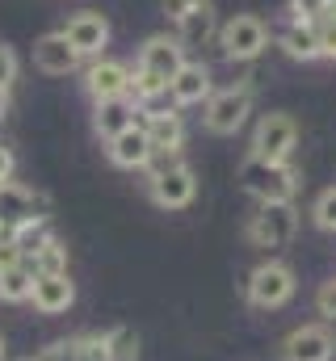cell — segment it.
<instances>
[{
	"mask_svg": "<svg viewBox=\"0 0 336 361\" xmlns=\"http://www.w3.org/2000/svg\"><path fill=\"white\" fill-rule=\"evenodd\" d=\"M8 240H13V244H17V252L30 261V257H38V252L55 240V231H51V223H47V219H34V223L13 227V231H8Z\"/></svg>",
	"mask_w": 336,
	"mask_h": 361,
	"instance_id": "7402d4cb",
	"label": "cell"
},
{
	"mask_svg": "<svg viewBox=\"0 0 336 361\" xmlns=\"http://www.w3.org/2000/svg\"><path fill=\"white\" fill-rule=\"evenodd\" d=\"M299 235V210L294 202H260L248 219V244L252 248H286Z\"/></svg>",
	"mask_w": 336,
	"mask_h": 361,
	"instance_id": "277c9868",
	"label": "cell"
},
{
	"mask_svg": "<svg viewBox=\"0 0 336 361\" xmlns=\"http://www.w3.org/2000/svg\"><path fill=\"white\" fill-rule=\"evenodd\" d=\"M316 30H320V47H324V55L336 59V0L324 8V17L316 21Z\"/></svg>",
	"mask_w": 336,
	"mask_h": 361,
	"instance_id": "484cf974",
	"label": "cell"
},
{
	"mask_svg": "<svg viewBox=\"0 0 336 361\" xmlns=\"http://www.w3.org/2000/svg\"><path fill=\"white\" fill-rule=\"evenodd\" d=\"M34 311L42 315H64L76 302V281L68 273H34V294H30Z\"/></svg>",
	"mask_w": 336,
	"mask_h": 361,
	"instance_id": "2e32d148",
	"label": "cell"
},
{
	"mask_svg": "<svg viewBox=\"0 0 336 361\" xmlns=\"http://www.w3.org/2000/svg\"><path fill=\"white\" fill-rule=\"evenodd\" d=\"M328 0H290V21H303V25H316L324 17Z\"/></svg>",
	"mask_w": 336,
	"mask_h": 361,
	"instance_id": "4316f807",
	"label": "cell"
},
{
	"mask_svg": "<svg viewBox=\"0 0 336 361\" xmlns=\"http://www.w3.org/2000/svg\"><path fill=\"white\" fill-rule=\"evenodd\" d=\"M282 51L299 63H311V59H324V47H320V30L316 25H303V21H290L282 34H277Z\"/></svg>",
	"mask_w": 336,
	"mask_h": 361,
	"instance_id": "d6986e66",
	"label": "cell"
},
{
	"mask_svg": "<svg viewBox=\"0 0 336 361\" xmlns=\"http://www.w3.org/2000/svg\"><path fill=\"white\" fill-rule=\"evenodd\" d=\"M13 173H17V156L0 143V185H4V180H13Z\"/></svg>",
	"mask_w": 336,
	"mask_h": 361,
	"instance_id": "1f68e13d",
	"label": "cell"
},
{
	"mask_svg": "<svg viewBox=\"0 0 336 361\" xmlns=\"http://www.w3.org/2000/svg\"><path fill=\"white\" fill-rule=\"evenodd\" d=\"M219 47L232 63H252L265 47H269V25L256 17V13H236L223 21L219 30Z\"/></svg>",
	"mask_w": 336,
	"mask_h": 361,
	"instance_id": "5b68a950",
	"label": "cell"
},
{
	"mask_svg": "<svg viewBox=\"0 0 336 361\" xmlns=\"http://www.w3.org/2000/svg\"><path fill=\"white\" fill-rule=\"evenodd\" d=\"M282 357L286 361H332L336 357V336L328 324H299L286 341H282Z\"/></svg>",
	"mask_w": 336,
	"mask_h": 361,
	"instance_id": "9c48e42d",
	"label": "cell"
},
{
	"mask_svg": "<svg viewBox=\"0 0 336 361\" xmlns=\"http://www.w3.org/2000/svg\"><path fill=\"white\" fill-rule=\"evenodd\" d=\"M4 240H8V227H4V223H0V244H4Z\"/></svg>",
	"mask_w": 336,
	"mask_h": 361,
	"instance_id": "836d02e7",
	"label": "cell"
},
{
	"mask_svg": "<svg viewBox=\"0 0 336 361\" xmlns=\"http://www.w3.org/2000/svg\"><path fill=\"white\" fill-rule=\"evenodd\" d=\"M105 156H109V164L114 169H148L152 160H156V147H152V139H148V130L135 122V126H126L122 135H114L109 139V147H105Z\"/></svg>",
	"mask_w": 336,
	"mask_h": 361,
	"instance_id": "4fadbf2b",
	"label": "cell"
},
{
	"mask_svg": "<svg viewBox=\"0 0 336 361\" xmlns=\"http://www.w3.org/2000/svg\"><path fill=\"white\" fill-rule=\"evenodd\" d=\"M38 361H80V341H55L38 353Z\"/></svg>",
	"mask_w": 336,
	"mask_h": 361,
	"instance_id": "83f0119b",
	"label": "cell"
},
{
	"mask_svg": "<svg viewBox=\"0 0 336 361\" xmlns=\"http://www.w3.org/2000/svg\"><path fill=\"white\" fill-rule=\"evenodd\" d=\"M84 89L92 101H109V97H126L131 89V68L126 63H118V59H92L88 63V72H84Z\"/></svg>",
	"mask_w": 336,
	"mask_h": 361,
	"instance_id": "e0dca14e",
	"label": "cell"
},
{
	"mask_svg": "<svg viewBox=\"0 0 336 361\" xmlns=\"http://www.w3.org/2000/svg\"><path fill=\"white\" fill-rule=\"evenodd\" d=\"M34 68L47 72V76H72L80 68V51L68 42L64 30H51L34 42Z\"/></svg>",
	"mask_w": 336,
	"mask_h": 361,
	"instance_id": "7c38bea8",
	"label": "cell"
},
{
	"mask_svg": "<svg viewBox=\"0 0 336 361\" xmlns=\"http://www.w3.org/2000/svg\"><path fill=\"white\" fill-rule=\"evenodd\" d=\"M148 193L160 210H185L198 197V177L185 160L176 156H156L148 164Z\"/></svg>",
	"mask_w": 336,
	"mask_h": 361,
	"instance_id": "6da1fadb",
	"label": "cell"
},
{
	"mask_svg": "<svg viewBox=\"0 0 336 361\" xmlns=\"http://www.w3.org/2000/svg\"><path fill=\"white\" fill-rule=\"evenodd\" d=\"M185 68V47H181V38L172 34H152L143 47H139V59H135V72H143V76H152L160 89L168 92L172 85V76Z\"/></svg>",
	"mask_w": 336,
	"mask_h": 361,
	"instance_id": "8992f818",
	"label": "cell"
},
{
	"mask_svg": "<svg viewBox=\"0 0 336 361\" xmlns=\"http://www.w3.org/2000/svg\"><path fill=\"white\" fill-rule=\"evenodd\" d=\"M42 210H47L42 193L25 189V185H17V180H4V185H0V223H4L8 231H13V227H21V223L47 219Z\"/></svg>",
	"mask_w": 336,
	"mask_h": 361,
	"instance_id": "5bb4252c",
	"label": "cell"
},
{
	"mask_svg": "<svg viewBox=\"0 0 336 361\" xmlns=\"http://www.w3.org/2000/svg\"><path fill=\"white\" fill-rule=\"evenodd\" d=\"M252 114V92L244 85H236V89H219L210 92V101H206V109H202V126L210 130V135H236L244 122H248Z\"/></svg>",
	"mask_w": 336,
	"mask_h": 361,
	"instance_id": "ba28073f",
	"label": "cell"
},
{
	"mask_svg": "<svg viewBox=\"0 0 336 361\" xmlns=\"http://www.w3.org/2000/svg\"><path fill=\"white\" fill-rule=\"evenodd\" d=\"M30 361H38V357H30Z\"/></svg>",
	"mask_w": 336,
	"mask_h": 361,
	"instance_id": "d590c367",
	"label": "cell"
},
{
	"mask_svg": "<svg viewBox=\"0 0 336 361\" xmlns=\"http://www.w3.org/2000/svg\"><path fill=\"white\" fill-rule=\"evenodd\" d=\"M0 361H4V341H0Z\"/></svg>",
	"mask_w": 336,
	"mask_h": 361,
	"instance_id": "e575fe53",
	"label": "cell"
},
{
	"mask_svg": "<svg viewBox=\"0 0 336 361\" xmlns=\"http://www.w3.org/2000/svg\"><path fill=\"white\" fill-rule=\"evenodd\" d=\"M13 80H17V55L0 47V89H13Z\"/></svg>",
	"mask_w": 336,
	"mask_h": 361,
	"instance_id": "f546056e",
	"label": "cell"
},
{
	"mask_svg": "<svg viewBox=\"0 0 336 361\" xmlns=\"http://www.w3.org/2000/svg\"><path fill=\"white\" fill-rule=\"evenodd\" d=\"M109 361H139V341H135L131 328L109 332Z\"/></svg>",
	"mask_w": 336,
	"mask_h": 361,
	"instance_id": "d4e9b609",
	"label": "cell"
},
{
	"mask_svg": "<svg viewBox=\"0 0 336 361\" xmlns=\"http://www.w3.org/2000/svg\"><path fill=\"white\" fill-rule=\"evenodd\" d=\"M202 0H160V8H164V17H172V21H181L189 8H198Z\"/></svg>",
	"mask_w": 336,
	"mask_h": 361,
	"instance_id": "4dcf8cb0",
	"label": "cell"
},
{
	"mask_svg": "<svg viewBox=\"0 0 336 361\" xmlns=\"http://www.w3.org/2000/svg\"><path fill=\"white\" fill-rule=\"evenodd\" d=\"M316 311H320L324 319H336V277L316 290Z\"/></svg>",
	"mask_w": 336,
	"mask_h": 361,
	"instance_id": "f1b7e54d",
	"label": "cell"
},
{
	"mask_svg": "<svg viewBox=\"0 0 336 361\" xmlns=\"http://www.w3.org/2000/svg\"><path fill=\"white\" fill-rule=\"evenodd\" d=\"M135 122L148 130L156 156H176V152L185 147V122H181L176 105H164V109H139Z\"/></svg>",
	"mask_w": 336,
	"mask_h": 361,
	"instance_id": "8fae6325",
	"label": "cell"
},
{
	"mask_svg": "<svg viewBox=\"0 0 336 361\" xmlns=\"http://www.w3.org/2000/svg\"><path fill=\"white\" fill-rule=\"evenodd\" d=\"M210 34H215V4H210V0H202L198 8H189V13L176 21V38H181V47H202Z\"/></svg>",
	"mask_w": 336,
	"mask_h": 361,
	"instance_id": "ffe728a7",
	"label": "cell"
},
{
	"mask_svg": "<svg viewBox=\"0 0 336 361\" xmlns=\"http://www.w3.org/2000/svg\"><path fill=\"white\" fill-rule=\"evenodd\" d=\"M328 4H332V0H328Z\"/></svg>",
	"mask_w": 336,
	"mask_h": 361,
	"instance_id": "8d00e7d4",
	"label": "cell"
},
{
	"mask_svg": "<svg viewBox=\"0 0 336 361\" xmlns=\"http://www.w3.org/2000/svg\"><path fill=\"white\" fill-rule=\"evenodd\" d=\"M30 269L34 273H68V248H64V240H51L38 257H30Z\"/></svg>",
	"mask_w": 336,
	"mask_h": 361,
	"instance_id": "603a6c76",
	"label": "cell"
},
{
	"mask_svg": "<svg viewBox=\"0 0 336 361\" xmlns=\"http://www.w3.org/2000/svg\"><path fill=\"white\" fill-rule=\"evenodd\" d=\"M311 219H316V227H320V231L336 235V185H332V189H324V193L311 202Z\"/></svg>",
	"mask_w": 336,
	"mask_h": 361,
	"instance_id": "cb8c5ba5",
	"label": "cell"
},
{
	"mask_svg": "<svg viewBox=\"0 0 336 361\" xmlns=\"http://www.w3.org/2000/svg\"><path fill=\"white\" fill-rule=\"evenodd\" d=\"M4 114H8V89H0V122H4Z\"/></svg>",
	"mask_w": 336,
	"mask_h": 361,
	"instance_id": "d6a6232c",
	"label": "cell"
},
{
	"mask_svg": "<svg viewBox=\"0 0 336 361\" xmlns=\"http://www.w3.org/2000/svg\"><path fill=\"white\" fill-rule=\"evenodd\" d=\"M210 92H215L210 68H206V63L185 59V68H181V72L172 76V85H168V101H172L176 109H189V105H206V101H210Z\"/></svg>",
	"mask_w": 336,
	"mask_h": 361,
	"instance_id": "9a60e30c",
	"label": "cell"
},
{
	"mask_svg": "<svg viewBox=\"0 0 336 361\" xmlns=\"http://www.w3.org/2000/svg\"><path fill=\"white\" fill-rule=\"evenodd\" d=\"M240 185L244 193H252L256 202H294L299 193V173L294 164H277V160H260V156H244L240 164Z\"/></svg>",
	"mask_w": 336,
	"mask_h": 361,
	"instance_id": "7a4b0ae2",
	"label": "cell"
},
{
	"mask_svg": "<svg viewBox=\"0 0 336 361\" xmlns=\"http://www.w3.org/2000/svg\"><path fill=\"white\" fill-rule=\"evenodd\" d=\"M294 143H299V122L290 114H260V122L252 130V156L286 164L294 156Z\"/></svg>",
	"mask_w": 336,
	"mask_h": 361,
	"instance_id": "52a82bcc",
	"label": "cell"
},
{
	"mask_svg": "<svg viewBox=\"0 0 336 361\" xmlns=\"http://www.w3.org/2000/svg\"><path fill=\"white\" fill-rule=\"evenodd\" d=\"M139 105L131 97H109V101H92V130L109 143L114 135H122L126 126H135Z\"/></svg>",
	"mask_w": 336,
	"mask_h": 361,
	"instance_id": "ac0fdd59",
	"label": "cell"
},
{
	"mask_svg": "<svg viewBox=\"0 0 336 361\" xmlns=\"http://www.w3.org/2000/svg\"><path fill=\"white\" fill-rule=\"evenodd\" d=\"M30 294H34V269H30V261H17V265L0 269V302H30Z\"/></svg>",
	"mask_w": 336,
	"mask_h": 361,
	"instance_id": "44dd1931",
	"label": "cell"
},
{
	"mask_svg": "<svg viewBox=\"0 0 336 361\" xmlns=\"http://www.w3.org/2000/svg\"><path fill=\"white\" fill-rule=\"evenodd\" d=\"M64 34H68V42L80 51V59H101L105 47H109V21H105V13H97V8L72 13L68 25H64Z\"/></svg>",
	"mask_w": 336,
	"mask_h": 361,
	"instance_id": "30bf717a",
	"label": "cell"
},
{
	"mask_svg": "<svg viewBox=\"0 0 336 361\" xmlns=\"http://www.w3.org/2000/svg\"><path fill=\"white\" fill-rule=\"evenodd\" d=\"M294 290H299V277H294V269H290L286 261H277V257L260 261V265L248 273V281H244V298H248V307H256V311H277V307H286V302L294 298Z\"/></svg>",
	"mask_w": 336,
	"mask_h": 361,
	"instance_id": "3957f363",
	"label": "cell"
}]
</instances>
